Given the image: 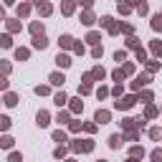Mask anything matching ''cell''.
<instances>
[{
	"instance_id": "obj_25",
	"label": "cell",
	"mask_w": 162,
	"mask_h": 162,
	"mask_svg": "<svg viewBox=\"0 0 162 162\" xmlns=\"http://www.w3.org/2000/svg\"><path fill=\"white\" fill-rule=\"evenodd\" d=\"M28 10H31V5H20L18 8V15H28Z\"/></svg>"
},
{
	"instance_id": "obj_2",
	"label": "cell",
	"mask_w": 162,
	"mask_h": 162,
	"mask_svg": "<svg viewBox=\"0 0 162 162\" xmlns=\"http://www.w3.org/2000/svg\"><path fill=\"white\" fill-rule=\"evenodd\" d=\"M101 23L109 28V33H117V31H119V26L114 23V18H109V15H107V18H101Z\"/></svg>"
},
{
	"instance_id": "obj_21",
	"label": "cell",
	"mask_w": 162,
	"mask_h": 162,
	"mask_svg": "<svg viewBox=\"0 0 162 162\" xmlns=\"http://www.w3.org/2000/svg\"><path fill=\"white\" fill-rule=\"evenodd\" d=\"M10 43H13V40H10V36H0V46H5V48H8Z\"/></svg>"
},
{
	"instance_id": "obj_35",
	"label": "cell",
	"mask_w": 162,
	"mask_h": 162,
	"mask_svg": "<svg viewBox=\"0 0 162 162\" xmlns=\"http://www.w3.org/2000/svg\"><path fill=\"white\" fill-rule=\"evenodd\" d=\"M10 162H20V155H18V152H13V155H10Z\"/></svg>"
},
{
	"instance_id": "obj_34",
	"label": "cell",
	"mask_w": 162,
	"mask_h": 162,
	"mask_svg": "<svg viewBox=\"0 0 162 162\" xmlns=\"http://www.w3.org/2000/svg\"><path fill=\"white\" fill-rule=\"evenodd\" d=\"M8 71H10V66H8V64H0V74H8Z\"/></svg>"
},
{
	"instance_id": "obj_29",
	"label": "cell",
	"mask_w": 162,
	"mask_h": 162,
	"mask_svg": "<svg viewBox=\"0 0 162 162\" xmlns=\"http://www.w3.org/2000/svg\"><path fill=\"white\" fill-rule=\"evenodd\" d=\"M112 76H114V79H117V81H122V76H124V71H122V69H117V71H114V74H112Z\"/></svg>"
},
{
	"instance_id": "obj_9",
	"label": "cell",
	"mask_w": 162,
	"mask_h": 162,
	"mask_svg": "<svg viewBox=\"0 0 162 162\" xmlns=\"http://www.w3.org/2000/svg\"><path fill=\"white\" fill-rule=\"evenodd\" d=\"M15 58H18V61H26V58H28V51H26V48H18V51H15Z\"/></svg>"
},
{
	"instance_id": "obj_11",
	"label": "cell",
	"mask_w": 162,
	"mask_h": 162,
	"mask_svg": "<svg viewBox=\"0 0 162 162\" xmlns=\"http://www.w3.org/2000/svg\"><path fill=\"white\" fill-rule=\"evenodd\" d=\"M38 124H40V127H46V124H48V114H46V112H40V114H38Z\"/></svg>"
},
{
	"instance_id": "obj_28",
	"label": "cell",
	"mask_w": 162,
	"mask_h": 162,
	"mask_svg": "<svg viewBox=\"0 0 162 162\" xmlns=\"http://www.w3.org/2000/svg\"><path fill=\"white\" fill-rule=\"evenodd\" d=\"M114 58H117V61H124V58H127V53H124V51H117V53H114Z\"/></svg>"
},
{
	"instance_id": "obj_20",
	"label": "cell",
	"mask_w": 162,
	"mask_h": 162,
	"mask_svg": "<svg viewBox=\"0 0 162 162\" xmlns=\"http://www.w3.org/2000/svg\"><path fill=\"white\" fill-rule=\"evenodd\" d=\"M152 51H155L157 56H162V43H160V40H155V43H152Z\"/></svg>"
},
{
	"instance_id": "obj_13",
	"label": "cell",
	"mask_w": 162,
	"mask_h": 162,
	"mask_svg": "<svg viewBox=\"0 0 162 162\" xmlns=\"http://www.w3.org/2000/svg\"><path fill=\"white\" fill-rule=\"evenodd\" d=\"M53 101H56V104L61 107V104H66L69 99H66V94H64V91H61V94H56V99H53Z\"/></svg>"
},
{
	"instance_id": "obj_27",
	"label": "cell",
	"mask_w": 162,
	"mask_h": 162,
	"mask_svg": "<svg viewBox=\"0 0 162 162\" xmlns=\"http://www.w3.org/2000/svg\"><path fill=\"white\" fill-rule=\"evenodd\" d=\"M53 139H56V142H66V134H64V132H56Z\"/></svg>"
},
{
	"instance_id": "obj_12",
	"label": "cell",
	"mask_w": 162,
	"mask_h": 162,
	"mask_svg": "<svg viewBox=\"0 0 162 162\" xmlns=\"http://www.w3.org/2000/svg\"><path fill=\"white\" fill-rule=\"evenodd\" d=\"M71 43H74V38H71V36H61V46H64V48H69Z\"/></svg>"
},
{
	"instance_id": "obj_10",
	"label": "cell",
	"mask_w": 162,
	"mask_h": 162,
	"mask_svg": "<svg viewBox=\"0 0 162 162\" xmlns=\"http://www.w3.org/2000/svg\"><path fill=\"white\" fill-rule=\"evenodd\" d=\"M31 31H33V36H43V26H40V23H33Z\"/></svg>"
},
{
	"instance_id": "obj_19",
	"label": "cell",
	"mask_w": 162,
	"mask_h": 162,
	"mask_svg": "<svg viewBox=\"0 0 162 162\" xmlns=\"http://www.w3.org/2000/svg\"><path fill=\"white\" fill-rule=\"evenodd\" d=\"M91 79H104V69H94L91 71Z\"/></svg>"
},
{
	"instance_id": "obj_31",
	"label": "cell",
	"mask_w": 162,
	"mask_h": 162,
	"mask_svg": "<svg viewBox=\"0 0 162 162\" xmlns=\"http://www.w3.org/2000/svg\"><path fill=\"white\" fill-rule=\"evenodd\" d=\"M129 10H132V5H122L119 3V13H129Z\"/></svg>"
},
{
	"instance_id": "obj_37",
	"label": "cell",
	"mask_w": 162,
	"mask_h": 162,
	"mask_svg": "<svg viewBox=\"0 0 162 162\" xmlns=\"http://www.w3.org/2000/svg\"><path fill=\"white\" fill-rule=\"evenodd\" d=\"M0 20H5V10L3 8H0Z\"/></svg>"
},
{
	"instance_id": "obj_14",
	"label": "cell",
	"mask_w": 162,
	"mask_h": 162,
	"mask_svg": "<svg viewBox=\"0 0 162 162\" xmlns=\"http://www.w3.org/2000/svg\"><path fill=\"white\" fill-rule=\"evenodd\" d=\"M5 104H8V107L18 104V96H15V94H8V96H5Z\"/></svg>"
},
{
	"instance_id": "obj_5",
	"label": "cell",
	"mask_w": 162,
	"mask_h": 162,
	"mask_svg": "<svg viewBox=\"0 0 162 162\" xmlns=\"http://www.w3.org/2000/svg\"><path fill=\"white\" fill-rule=\"evenodd\" d=\"M56 64L66 69V66H71V58H69V56H64V53H58V58H56Z\"/></svg>"
},
{
	"instance_id": "obj_39",
	"label": "cell",
	"mask_w": 162,
	"mask_h": 162,
	"mask_svg": "<svg viewBox=\"0 0 162 162\" xmlns=\"http://www.w3.org/2000/svg\"><path fill=\"white\" fill-rule=\"evenodd\" d=\"M99 162H104V160H99Z\"/></svg>"
},
{
	"instance_id": "obj_3",
	"label": "cell",
	"mask_w": 162,
	"mask_h": 162,
	"mask_svg": "<svg viewBox=\"0 0 162 162\" xmlns=\"http://www.w3.org/2000/svg\"><path fill=\"white\" fill-rule=\"evenodd\" d=\"M71 147H74L76 152H79V150H81V152H89V150H91L94 145H91V142H74V145H71Z\"/></svg>"
},
{
	"instance_id": "obj_33",
	"label": "cell",
	"mask_w": 162,
	"mask_h": 162,
	"mask_svg": "<svg viewBox=\"0 0 162 162\" xmlns=\"http://www.w3.org/2000/svg\"><path fill=\"white\" fill-rule=\"evenodd\" d=\"M64 13H74V3H66L64 5Z\"/></svg>"
},
{
	"instance_id": "obj_1",
	"label": "cell",
	"mask_w": 162,
	"mask_h": 162,
	"mask_svg": "<svg viewBox=\"0 0 162 162\" xmlns=\"http://www.w3.org/2000/svg\"><path fill=\"white\" fill-rule=\"evenodd\" d=\"M134 101H137L134 96H124V99H122V101H117V109H129V107L134 104Z\"/></svg>"
},
{
	"instance_id": "obj_6",
	"label": "cell",
	"mask_w": 162,
	"mask_h": 162,
	"mask_svg": "<svg viewBox=\"0 0 162 162\" xmlns=\"http://www.w3.org/2000/svg\"><path fill=\"white\" fill-rule=\"evenodd\" d=\"M64 74H51V84H56V86H61V84H64Z\"/></svg>"
},
{
	"instance_id": "obj_23",
	"label": "cell",
	"mask_w": 162,
	"mask_h": 162,
	"mask_svg": "<svg viewBox=\"0 0 162 162\" xmlns=\"http://www.w3.org/2000/svg\"><path fill=\"white\" fill-rule=\"evenodd\" d=\"M147 81H150V79H147V76H139V79H137V81H134V89H139V86H142V84H147Z\"/></svg>"
},
{
	"instance_id": "obj_36",
	"label": "cell",
	"mask_w": 162,
	"mask_h": 162,
	"mask_svg": "<svg viewBox=\"0 0 162 162\" xmlns=\"http://www.w3.org/2000/svg\"><path fill=\"white\" fill-rule=\"evenodd\" d=\"M0 89H8V81L5 79H0Z\"/></svg>"
},
{
	"instance_id": "obj_38",
	"label": "cell",
	"mask_w": 162,
	"mask_h": 162,
	"mask_svg": "<svg viewBox=\"0 0 162 162\" xmlns=\"http://www.w3.org/2000/svg\"><path fill=\"white\" fill-rule=\"evenodd\" d=\"M129 162H137V160H129Z\"/></svg>"
},
{
	"instance_id": "obj_18",
	"label": "cell",
	"mask_w": 162,
	"mask_h": 162,
	"mask_svg": "<svg viewBox=\"0 0 162 162\" xmlns=\"http://www.w3.org/2000/svg\"><path fill=\"white\" fill-rule=\"evenodd\" d=\"M109 145H112V147H119V145H122V137H119V134H114V137L109 139Z\"/></svg>"
},
{
	"instance_id": "obj_7",
	"label": "cell",
	"mask_w": 162,
	"mask_h": 162,
	"mask_svg": "<svg viewBox=\"0 0 162 162\" xmlns=\"http://www.w3.org/2000/svg\"><path fill=\"white\" fill-rule=\"evenodd\" d=\"M152 28L155 31H162V15H155L152 18Z\"/></svg>"
},
{
	"instance_id": "obj_16",
	"label": "cell",
	"mask_w": 162,
	"mask_h": 162,
	"mask_svg": "<svg viewBox=\"0 0 162 162\" xmlns=\"http://www.w3.org/2000/svg\"><path fill=\"white\" fill-rule=\"evenodd\" d=\"M0 147H5V150L13 147V139H10V137H3V139H0Z\"/></svg>"
},
{
	"instance_id": "obj_32",
	"label": "cell",
	"mask_w": 162,
	"mask_h": 162,
	"mask_svg": "<svg viewBox=\"0 0 162 162\" xmlns=\"http://www.w3.org/2000/svg\"><path fill=\"white\" fill-rule=\"evenodd\" d=\"M8 28H10V31H18V28H20V23H15V20H10V23H8Z\"/></svg>"
},
{
	"instance_id": "obj_30",
	"label": "cell",
	"mask_w": 162,
	"mask_h": 162,
	"mask_svg": "<svg viewBox=\"0 0 162 162\" xmlns=\"http://www.w3.org/2000/svg\"><path fill=\"white\" fill-rule=\"evenodd\" d=\"M150 134H152V139H160V137H162V129H152Z\"/></svg>"
},
{
	"instance_id": "obj_24",
	"label": "cell",
	"mask_w": 162,
	"mask_h": 162,
	"mask_svg": "<svg viewBox=\"0 0 162 162\" xmlns=\"http://www.w3.org/2000/svg\"><path fill=\"white\" fill-rule=\"evenodd\" d=\"M152 160H155V162H162V150H155V152H152Z\"/></svg>"
},
{
	"instance_id": "obj_15",
	"label": "cell",
	"mask_w": 162,
	"mask_h": 162,
	"mask_svg": "<svg viewBox=\"0 0 162 162\" xmlns=\"http://www.w3.org/2000/svg\"><path fill=\"white\" fill-rule=\"evenodd\" d=\"M38 10L43 13V15H48V13H51V5H48V3H38Z\"/></svg>"
},
{
	"instance_id": "obj_8",
	"label": "cell",
	"mask_w": 162,
	"mask_h": 162,
	"mask_svg": "<svg viewBox=\"0 0 162 162\" xmlns=\"http://www.w3.org/2000/svg\"><path fill=\"white\" fill-rule=\"evenodd\" d=\"M96 122H101V124L109 122V112H96Z\"/></svg>"
},
{
	"instance_id": "obj_17",
	"label": "cell",
	"mask_w": 162,
	"mask_h": 162,
	"mask_svg": "<svg viewBox=\"0 0 162 162\" xmlns=\"http://www.w3.org/2000/svg\"><path fill=\"white\" fill-rule=\"evenodd\" d=\"M81 23H86V26H91V23H94V15H91V13H84V18H81Z\"/></svg>"
},
{
	"instance_id": "obj_26",
	"label": "cell",
	"mask_w": 162,
	"mask_h": 162,
	"mask_svg": "<svg viewBox=\"0 0 162 162\" xmlns=\"http://www.w3.org/2000/svg\"><path fill=\"white\" fill-rule=\"evenodd\" d=\"M86 40H89V43H99V33H89Z\"/></svg>"
},
{
	"instance_id": "obj_4",
	"label": "cell",
	"mask_w": 162,
	"mask_h": 162,
	"mask_svg": "<svg viewBox=\"0 0 162 162\" xmlns=\"http://www.w3.org/2000/svg\"><path fill=\"white\" fill-rule=\"evenodd\" d=\"M33 46H36V48H46V46H48L46 36H36V38H33Z\"/></svg>"
},
{
	"instance_id": "obj_22",
	"label": "cell",
	"mask_w": 162,
	"mask_h": 162,
	"mask_svg": "<svg viewBox=\"0 0 162 162\" xmlns=\"http://www.w3.org/2000/svg\"><path fill=\"white\" fill-rule=\"evenodd\" d=\"M10 127V119L8 117H0V129H8Z\"/></svg>"
}]
</instances>
